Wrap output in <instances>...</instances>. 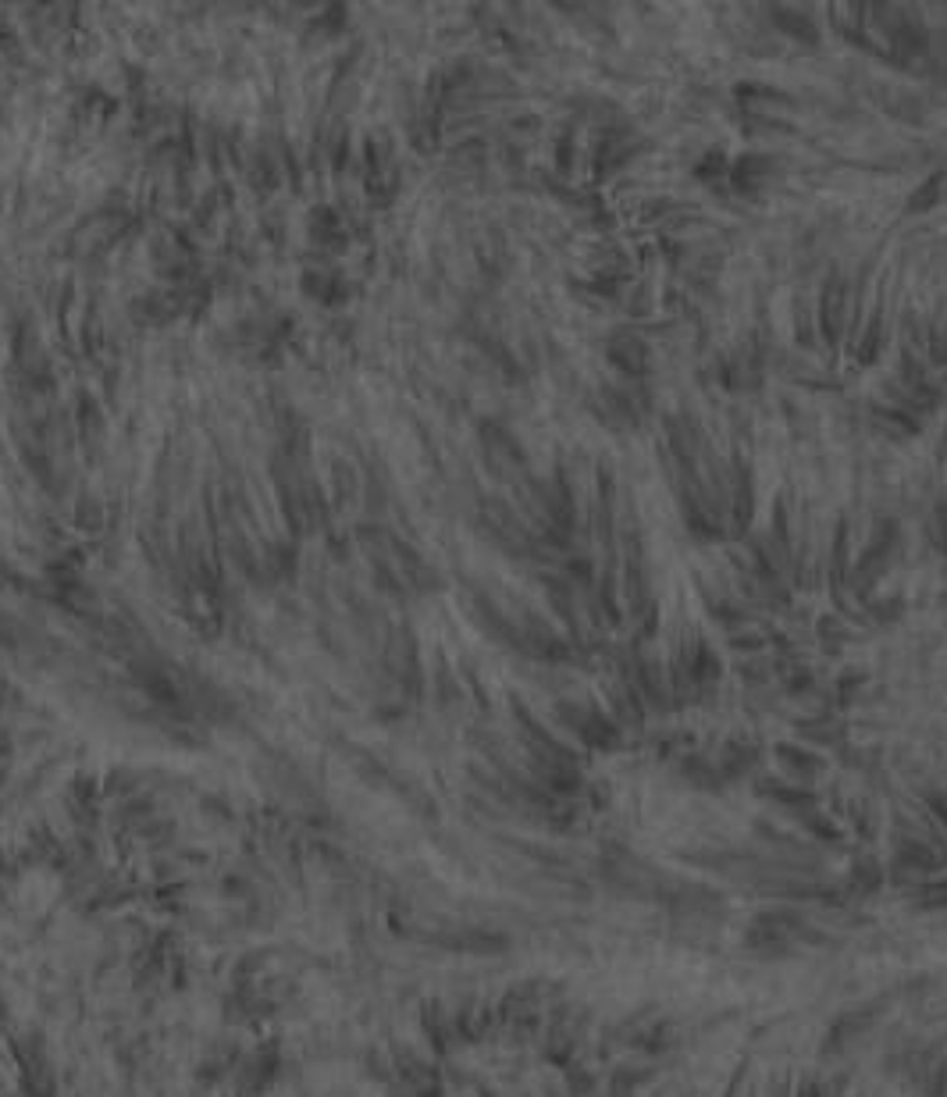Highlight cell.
Instances as JSON below:
<instances>
[{
	"mask_svg": "<svg viewBox=\"0 0 947 1097\" xmlns=\"http://www.w3.org/2000/svg\"><path fill=\"white\" fill-rule=\"evenodd\" d=\"M773 25L783 29L787 36H794V40L801 43H820V33H816V25L805 18V15H798V11H791V7H773Z\"/></svg>",
	"mask_w": 947,
	"mask_h": 1097,
	"instance_id": "5",
	"label": "cell"
},
{
	"mask_svg": "<svg viewBox=\"0 0 947 1097\" xmlns=\"http://www.w3.org/2000/svg\"><path fill=\"white\" fill-rule=\"evenodd\" d=\"M830 574H833V585H837V591H844V581H848V528H844V520L837 524V535H833Z\"/></svg>",
	"mask_w": 947,
	"mask_h": 1097,
	"instance_id": "7",
	"label": "cell"
},
{
	"mask_svg": "<svg viewBox=\"0 0 947 1097\" xmlns=\"http://www.w3.org/2000/svg\"><path fill=\"white\" fill-rule=\"evenodd\" d=\"M944 186H947V175L944 171H933L915 193H912V200H908V214H926L933 211L937 204H941V196H944Z\"/></svg>",
	"mask_w": 947,
	"mask_h": 1097,
	"instance_id": "6",
	"label": "cell"
},
{
	"mask_svg": "<svg viewBox=\"0 0 947 1097\" xmlns=\"http://www.w3.org/2000/svg\"><path fill=\"white\" fill-rule=\"evenodd\" d=\"M872 414H876V421L883 424L887 431H894V435H915L919 431V418H912L908 410H898V407H872Z\"/></svg>",
	"mask_w": 947,
	"mask_h": 1097,
	"instance_id": "8",
	"label": "cell"
},
{
	"mask_svg": "<svg viewBox=\"0 0 947 1097\" xmlns=\"http://www.w3.org/2000/svg\"><path fill=\"white\" fill-rule=\"evenodd\" d=\"M926 535H930L933 548L947 556V499H941V503L933 507V513H930V524H926Z\"/></svg>",
	"mask_w": 947,
	"mask_h": 1097,
	"instance_id": "13",
	"label": "cell"
},
{
	"mask_svg": "<svg viewBox=\"0 0 947 1097\" xmlns=\"http://www.w3.org/2000/svg\"><path fill=\"white\" fill-rule=\"evenodd\" d=\"M720 670H723V667H720L716 652H712L705 641H699V645H695V656H691V663H688L691 680H712V677H720Z\"/></svg>",
	"mask_w": 947,
	"mask_h": 1097,
	"instance_id": "9",
	"label": "cell"
},
{
	"mask_svg": "<svg viewBox=\"0 0 947 1097\" xmlns=\"http://www.w3.org/2000/svg\"><path fill=\"white\" fill-rule=\"evenodd\" d=\"M770 171H773L770 157H741V161L734 165V182H738L741 189H748V186H755L759 178H766Z\"/></svg>",
	"mask_w": 947,
	"mask_h": 1097,
	"instance_id": "11",
	"label": "cell"
},
{
	"mask_svg": "<svg viewBox=\"0 0 947 1097\" xmlns=\"http://www.w3.org/2000/svg\"><path fill=\"white\" fill-rule=\"evenodd\" d=\"M891 542H894V520H880L876 531H872V542L865 546L862 559H859V581L862 585H872L883 574V567L891 559Z\"/></svg>",
	"mask_w": 947,
	"mask_h": 1097,
	"instance_id": "2",
	"label": "cell"
},
{
	"mask_svg": "<svg viewBox=\"0 0 947 1097\" xmlns=\"http://www.w3.org/2000/svg\"><path fill=\"white\" fill-rule=\"evenodd\" d=\"M880 342H883V314L876 310V314L869 317V328H865V336H862V342H859V349H855L859 364H872V360H876V353H880Z\"/></svg>",
	"mask_w": 947,
	"mask_h": 1097,
	"instance_id": "10",
	"label": "cell"
},
{
	"mask_svg": "<svg viewBox=\"0 0 947 1097\" xmlns=\"http://www.w3.org/2000/svg\"><path fill=\"white\" fill-rule=\"evenodd\" d=\"M859 684H862V674H855V670H851V677H844V680H841V699L848 702V699H851V691H855Z\"/></svg>",
	"mask_w": 947,
	"mask_h": 1097,
	"instance_id": "14",
	"label": "cell"
},
{
	"mask_svg": "<svg viewBox=\"0 0 947 1097\" xmlns=\"http://www.w3.org/2000/svg\"><path fill=\"white\" fill-rule=\"evenodd\" d=\"M930 805L937 809V816L947 823V795H930Z\"/></svg>",
	"mask_w": 947,
	"mask_h": 1097,
	"instance_id": "15",
	"label": "cell"
},
{
	"mask_svg": "<svg viewBox=\"0 0 947 1097\" xmlns=\"http://www.w3.org/2000/svg\"><path fill=\"white\" fill-rule=\"evenodd\" d=\"M606 357L617 364L623 375H630V378H638V375L649 371V346H645V338L634 336V332H613V336L606 338Z\"/></svg>",
	"mask_w": 947,
	"mask_h": 1097,
	"instance_id": "1",
	"label": "cell"
},
{
	"mask_svg": "<svg viewBox=\"0 0 947 1097\" xmlns=\"http://www.w3.org/2000/svg\"><path fill=\"white\" fill-rule=\"evenodd\" d=\"M777 756H781L791 770H798V773H816L820 770V760L812 756V752H805V749H798V745H777Z\"/></svg>",
	"mask_w": 947,
	"mask_h": 1097,
	"instance_id": "12",
	"label": "cell"
},
{
	"mask_svg": "<svg viewBox=\"0 0 947 1097\" xmlns=\"http://www.w3.org/2000/svg\"><path fill=\"white\" fill-rule=\"evenodd\" d=\"M730 507H734V528H738V535H744L751 524L755 503H751V470L741 453H734V470H730Z\"/></svg>",
	"mask_w": 947,
	"mask_h": 1097,
	"instance_id": "3",
	"label": "cell"
},
{
	"mask_svg": "<svg viewBox=\"0 0 947 1097\" xmlns=\"http://www.w3.org/2000/svg\"><path fill=\"white\" fill-rule=\"evenodd\" d=\"M841 310H844V278L833 271L823 286V299H820V325H823L826 342L841 338Z\"/></svg>",
	"mask_w": 947,
	"mask_h": 1097,
	"instance_id": "4",
	"label": "cell"
}]
</instances>
